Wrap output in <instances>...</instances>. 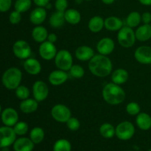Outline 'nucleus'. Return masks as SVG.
<instances>
[{"label": "nucleus", "instance_id": "f257e3e1", "mask_svg": "<svg viewBox=\"0 0 151 151\" xmlns=\"http://www.w3.org/2000/svg\"><path fill=\"white\" fill-rule=\"evenodd\" d=\"M88 69L92 75L98 78H106L111 74L113 64L107 55L98 54L88 61Z\"/></svg>", "mask_w": 151, "mask_h": 151}, {"label": "nucleus", "instance_id": "f03ea898", "mask_svg": "<svg viewBox=\"0 0 151 151\" xmlns=\"http://www.w3.org/2000/svg\"><path fill=\"white\" fill-rule=\"evenodd\" d=\"M103 98L108 104L111 106L119 105L125 100V92L120 85L109 83L103 88L102 91Z\"/></svg>", "mask_w": 151, "mask_h": 151}, {"label": "nucleus", "instance_id": "7ed1b4c3", "mask_svg": "<svg viewBox=\"0 0 151 151\" xmlns=\"http://www.w3.org/2000/svg\"><path fill=\"white\" fill-rule=\"evenodd\" d=\"M22 80V71L16 67L9 68L4 72L1 78L3 85L9 90H16L20 86Z\"/></svg>", "mask_w": 151, "mask_h": 151}, {"label": "nucleus", "instance_id": "20e7f679", "mask_svg": "<svg viewBox=\"0 0 151 151\" xmlns=\"http://www.w3.org/2000/svg\"><path fill=\"white\" fill-rule=\"evenodd\" d=\"M117 40L119 44L124 48L132 47L137 40L135 32L133 28L128 26H123L118 31Z\"/></svg>", "mask_w": 151, "mask_h": 151}, {"label": "nucleus", "instance_id": "39448f33", "mask_svg": "<svg viewBox=\"0 0 151 151\" xmlns=\"http://www.w3.org/2000/svg\"><path fill=\"white\" fill-rule=\"evenodd\" d=\"M55 63L58 69L66 72L69 71L73 65V58L70 52L66 50H59L55 58Z\"/></svg>", "mask_w": 151, "mask_h": 151}, {"label": "nucleus", "instance_id": "423d86ee", "mask_svg": "<svg viewBox=\"0 0 151 151\" xmlns=\"http://www.w3.org/2000/svg\"><path fill=\"white\" fill-rule=\"evenodd\" d=\"M135 134V127L129 121H123L115 128V135L118 139L123 141L129 140Z\"/></svg>", "mask_w": 151, "mask_h": 151}, {"label": "nucleus", "instance_id": "0eeeda50", "mask_svg": "<svg viewBox=\"0 0 151 151\" xmlns=\"http://www.w3.org/2000/svg\"><path fill=\"white\" fill-rule=\"evenodd\" d=\"M51 116L53 119L60 123H66L72 116L70 109L63 104H56L52 108Z\"/></svg>", "mask_w": 151, "mask_h": 151}, {"label": "nucleus", "instance_id": "6e6552de", "mask_svg": "<svg viewBox=\"0 0 151 151\" xmlns=\"http://www.w3.org/2000/svg\"><path fill=\"white\" fill-rule=\"evenodd\" d=\"M16 134L12 127H0V148L8 147L16 140Z\"/></svg>", "mask_w": 151, "mask_h": 151}, {"label": "nucleus", "instance_id": "1a4fd4ad", "mask_svg": "<svg viewBox=\"0 0 151 151\" xmlns=\"http://www.w3.org/2000/svg\"><path fill=\"white\" fill-rule=\"evenodd\" d=\"M13 52L18 58L26 60L30 57L32 50L29 43L24 40H19L13 44Z\"/></svg>", "mask_w": 151, "mask_h": 151}, {"label": "nucleus", "instance_id": "9d476101", "mask_svg": "<svg viewBox=\"0 0 151 151\" xmlns=\"http://www.w3.org/2000/svg\"><path fill=\"white\" fill-rule=\"evenodd\" d=\"M38 52L42 59L45 60H51L55 59L57 54V48L55 46V44L45 41L41 43L38 48Z\"/></svg>", "mask_w": 151, "mask_h": 151}, {"label": "nucleus", "instance_id": "9b49d317", "mask_svg": "<svg viewBox=\"0 0 151 151\" xmlns=\"http://www.w3.org/2000/svg\"><path fill=\"white\" fill-rule=\"evenodd\" d=\"M32 94L35 100L43 102L48 97L49 88L43 81H37L32 85Z\"/></svg>", "mask_w": 151, "mask_h": 151}, {"label": "nucleus", "instance_id": "f8f14e48", "mask_svg": "<svg viewBox=\"0 0 151 151\" xmlns=\"http://www.w3.org/2000/svg\"><path fill=\"white\" fill-rule=\"evenodd\" d=\"M1 119L4 125L13 127L19 122V114L13 108H7L1 111Z\"/></svg>", "mask_w": 151, "mask_h": 151}, {"label": "nucleus", "instance_id": "ddd939ff", "mask_svg": "<svg viewBox=\"0 0 151 151\" xmlns=\"http://www.w3.org/2000/svg\"><path fill=\"white\" fill-rule=\"evenodd\" d=\"M134 58L142 64H151V47L148 46L139 47L134 52Z\"/></svg>", "mask_w": 151, "mask_h": 151}, {"label": "nucleus", "instance_id": "4468645a", "mask_svg": "<svg viewBox=\"0 0 151 151\" xmlns=\"http://www.w3.org/2000/svg\"><path fill=\"white\" fill-rule=\"evenodd\" d=\"M115 48V43L113 39L109 37L103 38L97 44V50L99 54L109 55L111 54Z\"/></svg>", "mask_w": 151, "mask_h": 151}, {"label": "nucleus", "instance_id": "2eb2a0df", "mask_svg": "<svg viewBox=\"0 0 151 151\" xmlns=\"http://www.w3.org/2000/svg\"><path fill=\"white\" fill-rule=\"evenodd\" d=\"M69 75L66 71L57 69L54 70L49 75L48 80L50 84L52 86H60L66 82Z\"/></svg>", "mask_w": 151, "mask_h": 151}, {"label": "nucleus", "instance_id": "dca6fc26", "mask_svg": "<svg viewBox=\"0 0 151 151\" xmlns=\"http://www.w3.org/2000/svg\"><path fill=\"white\" fill-rule=\"evenodd\" d=\"M47 10L45 7H37L32 10L29 15V21L35 25H41L47 19Z\"/></svg>", "mask_w": 151, "mask_h": 151}, {"label": "nucleus", "instance_id": "f3484780", "mask_svg": "<svg viewBox=\"0 0 151 151\" xmlns=\"http://www.w3.org/2000/svg\"><path fill=\"white\" fill-rule=\"evenodd\" d=\"M75 56L81 61H89L94 56V51L88 46H80L75 51Z\"/></svg>", "mask_w": 151, "mask_h": 151}, {"label": "nucleus", "instance_id": "a211bd4d", "mask_svg": "<svg viewBox=\"0 0 151 151\" xmlns=\"http://www.w3.org/2000/svg\"><path fill=\"white\" fill-rule=\"evenodd\" d=\"M24 69L31 75H36L41 72V65L37 59L29 58L24 62Z\"/></svg>", "mask_w": 151, "mask_h": 151}, {"label": "nucleus", "instance_id": "6ab92c4d", "mask_svg": "<svg viewBox=\"0 0 151 151\" xmlns=\"http://www.w3.org/2000/svg\"><path fill=\"white\" fill-rule=\"evenodd\" d=\"M35 144L33 142L27 137H21L17 139L13 143L14 151H32Z\"/></svg>", "mask_w": 151, "mask_h": 151}, {"label": "nucleus", "instance_id": "aec40b11", "mask_svg": "<svg viewBox=\"0 0 151 151\" xmlns=\"http://www.w3.org/2000/svg\"><path fill=\"white\" fill-rule=\"evenodd\" d=\"M136 38L138 41L145 42L151 38V24H143L138 27L135 31Z\"/></svg>", "mask_w": 151, "mask_h": 151}, {"label": "nucleus", "instance_id": "412c9836", "mask_svg": "<svg viewBox=\"0 0 151 151\" xmlns=\"http://www.w3.org/2000/svg\"><path fill=\"white\" fill-rule=\"evenodd\" d=\"M129 79V73L125 69H116L111 73V81L117 85H122L125 83Z\"/></svg>", "mask_w": 151, "mask_h": 151}, {"label": "nucleus", "instance_id": "4be33fe9", "mask_svg": "<svg viewBox=\"0 0 151 151\" xmlns=\"http://www.w3.org/2000/svg\"><path fill=\"white\" fill-rule=\"evenodd\" d=\"M138 128L142 131H148L151 128V116L145 112H140L136 118Z\"/></svg>", "mask_w": 151, "mask_h": 151}, {"label": "nucleus", "instance_id": "5701e85b", "mask_svg": "<svg viewBox=\"0 0 151 151\" xmlns=\"http://www.w3.org/2000/svg\"><path fill=\"white\" fill-rule=\"evenodd\" d=\"M38 108V102L35 99L27 98L22 100L20 103L19 109L24 114H32L36 111Z\"/></svg>", "mask_w": 151, "mask_h": 151}, {"label": "nucleus", "instance_id": "b1692460", "mask_svg": "<svg viewBox=\"0 0 151 151\" xmlns=\"http://www.w3.org/2000/svg\"><path fill=\"white\" fill-rule=\"evenodd\" d=\"M123 27V22L116 16H109L105 19V28L109 31H119Z\"/></svg>", "mask_w": 151, "mask_h": 151}, {"label": "nucleus", "instance_id": "393cba45", "mask_svg": "<svg viewBox=\"0 0 151 151\" xmlns=\"http://www.w3.org/2000/svg\"><path fill=\"white\" fill-rule=\"evenodd\" d=\"M88 27L91 32L94 33L100 32L105 27V20L100 16H93L88 22Z\"/></svg>", "mask_w": 151, "mask_h": 151}, {"label": "nucleus", "instance_id": "a878e982", "mask_svg": "<svg viewBox=\"0 0 151 151\" xmlns=\"http://www.w3.org/2000/svg\"><path fill=\"white\" fill-rule=\"evenodd\" d=\"M48 34V31L44 27L37 25L32 31V38L35 41L41 44L47 41Z\"/></svg>", "mask_w": 151, "mask_h": 151}, {"label": "nucleus", "instance_id": "bb28decb", "mask_svg": "<svg viewBox=\"0 0 151 151\" xmlns=\"http://www.w3.org/2000/svg\"><path fill=\"white\" fill-rule=\"evenodd\" d=\"M65 22L66 20L64 17V12L57 11V10L51 15L49 19V23L50 26L55 29H58L63 27Z\"/></svg>", "mask_w": 151, "mask_h": 151}, {"label": "nucleus", "instance_id": "cd10ccee", "mask_svg": "<svg viewBox=\"0 0 151 151\" xmlns=\"http://www.w3.org/2000/svg\"><path fill=\"white\" fill-rule=\"evenodd\" d=\"M64 17L66 22L72 25L78 24L81 21V13L74 8L67 9L64 12Z\"/></svg>", "mask_w": 151, "mask_h": 151}, {"label": "nucleus", "instance_id": "c85d7f7f", "mask_svg": "<svg viewBox=\"0 0 151 151\" xmlns=\"http://www.w3.org/2000/svg\"><path fill=\"white\" fill-rule=\"evenodd\" d=\"M126 25L131 28L138 27L142 22V15L137 11H133L126 18Z\"/></svg>", "mask_w": 151, "mask_h": 151}, {"label": "nucleus", "instance_id": "c756f323", "mask_svg": "<svg viewBox=\"0 0 151 151\" xmlns=\"http://www.w3.org/2000/svg\"><path fill=\"white\" fill-rule=\"evenodd\" d=\"M44 131L41 127H35L32 128L29 134V139L34 144H39L44 139Z\"/></svg>", "mask_w": 151, "mask_h": 151}, {"label": "nucleus", "instance_id": "7c9ffc66", "mask_svg": "<svg viewBox=\"0 0 151 151\" xmlns=\"http://www.w3.org/2000/svg\"><path fill=\"white\" fill-rule=\"evenodd\" d=\"M100 134L106 139H111L115 135V128L109 122H106L100 127Z\"/></svg>", "mask_w": 151, "mask_h": 151}, {"label": "nucleus", "instance_id": "2f4dec72", "mask_svg": "<svg viewBox=\"0 0 151 151\" xmlns=\"http://www.w3.org/2000/svg\"><path fill=\"white\" fill-rule=\"evenodd\" d=\"M32 6V0H16L14 4L15 10L19 13H25Z\"/></svg>", "mask_w": 151, "mask_h": 151}, {"label": "nucleus", "instance_id": "473e14b6", "mask_svg": "<svg viewBox=\"0 0 151 151\" xmlns=\"http://www.w3.org/2000/svg\"><path fill=\"white\" fill-rule=\"evenodd\" d=\"M71 143L65 139H58L55 142L53 146V151H71Z\"/></svg>", "mask_w": 151, "mask_h": 151}, {"label": "nucleus", "instance_id": "72a5a7b5", "mask_svg": "<svg viewBox=\"0 0 151 151\" xmlns=\"http://www.w3.org/2000/svg\"><path fill=\"white\" fill-rule=\"evenodd\" d=\"M69 73L70 75L74 78L76 79H80L82 78L85 75V70H84L83 67L81 66V65L78 64H73L72 67L69 69Z\"/></svg>", "mask_w": 151, "mask_h": 151}, {"label": "nucleus", "instance_id": "f704fd0d", "mask_svg": "<svg viewBox=\"0 0 151 151\" xmlns=\"http://www.w3.org/2000/svg\"><path fill=\"white\" fill-rule=\"evenodd\" d=\"M13 130L16 135L18 136H23L25 135L28 132L29 130V126L27 123L25 122H18L16 125L13 126Z\"/></svg>", "mask_w": 151, "mask_h": 151}, {"label": "nucleus", "instance_id": "c9c22d12", "mask_svg": "<svg viewBox=\"0 0 151 151\" xmlns=\"http://www.w3.org/2000/svg\"><path fill=\"white\" fill-rule=\"evenodd\" d=\"M29 94H30V92H29V88L25 86L20 85L16 88V95L19 100H24L29 98Z\"/></svg>", "mask_w": 151, "mask_h": 151}, {"label": "nucleus", "instance_id": "e433bc0d", "mask_svg": "<svg viewBox=\"0 0 151 151\" xmlns=\"http://www.w3.org/2000/svg\"><path fill=\"white\" fill-rule=\"evenodd\" d=\"M125 110L129 115L137 116L141 112V107L139 103H136V102H131L126 106Z\"/></svg>", "mask_w": 151, "mask_h": 151}, {"label": "nucleus", "instance_id": "4c0bfd02", "mask_svg": "<svg viewBox=\"0 0 151 151\" xmlns=\"http://www.w3.org/2000/svg\"><path fill=\"white\" fill-rule=\"evenodd\" d=\"M66 123L67 128H69L70 131H78L80 128V127H81V122H80V121L78 120L77 118L72 117V116L68 119V121Z\"/></svg>", "mask_w": 151, "mask_h": 151}, {"label": "nucleus", "instance_id": "58836bf2", "mask_svg": "<svg viewBox=\"0 0 151 151\" xmlns=\"http://www.w3.org/2000/svg\"><path fill=\"white\" fill-rule=\"evenodd\" d=\"M22 20V13L14 10L9 16V21L12 24H17Z\"/></svg>", "mask_w": 151, "mask_h": 151}, {"label": "nucleus", "instance_id": "ea45409f", "mask_svg": "<svg viewBox=\"0 0 151 151\" xmlns=\"http://www.w3.org/2000/svg\"><path fill=\"white\" fill-rule=\"evenodd\" d=\"M55 7L57 11L65 12L67 10L68 1L67 0H56L55 2Z\"/></svg>", "mask_w": 151, "mask_h": 151}, {"label": "nucleus", "instance_id": "a19ab883", "mask_svg": "<svg viewBox=\"0 0 151 151\" xmlns=\"http://www.w3.org/2000/svg\"><path fill=\"white\" fill-rule=\"evenodd\" d=\"M12 5V0H0V12L8 11Z\"/></svg>", "mask_w": 151, "mask_h": 151}, {"label": "nucleus", "instance_id": "79ce46f5", "mask_svg": "<svg viewBox=\"0 0 151 151\" xmlns=\"http://www.w3.org/2000/svg\"><path fill=\"white\" fill-rule=\"evenodd\" d=\"M142 22L143 24H150L151 13L150 12H145L142 14Z\"/></svg>", "mask_w": 151, "mask_h": 151}, {"label": "nucleus", "instance_id": "37998d69", "mask_svg": "<svg viewBox=\"0 0 151 151\" xmlns=\"http://www.w3.org/2000/svg\"><path fill=\"white\" fill-rule=\"evenodd\" d=\"M37 7H45L50 3V0H32Z\"/></svg>", "mask_w": 151, "mask_h": 151}, {"label": "nucleus", "instance_id": "c03bdc74", "mask_svg": "<svg viewBox=\"0 0 151 151\" xmlns=\"http://www.w3.org/2000/svg\"><path fill=\"white\" fill-rule=\"evenodd\" d=\"M57 40H58V35H56L55 33L48 34V37H47V41H50V42L55 44V43L57 41Z\"/></svg>", "mask_w": 151, "mask_h": 151}, {"label": "nucleus", "instance_id": "a18cd8bd", "mask_svg": "<svg viewBox=\"0 0 151 151\" xmlns=\"http://www.w3.org/2000/svg\"><path fill=\"white\" fill-rule=\"evenodd\" d=\"M140 3L143 5L150 6L151 5V0H139Z\"/></svg>", "mask_w": 151, "mask_h": 151}, {"label": "nucleus", "instance_id": "49530a36", "mask_svg": "<svg viewBox=\"0 0 151 151\" xmlns=\"http://www.w3.org/2000/svg\"><path fill=\"white\" fill-rule=\"evenodd\" d=\"M103 3L106 4H111L115 1V0H101Z\"/></svg>", "mask_w": 151, "mask_h": 151}, {"label": "nucleus", "instance_id": "de8ad7c7", "mask_svg": "<svg viewBox=\"0 0 151 151\" xmlns=\"http://www.w3.org/2000/svg\"><path fill=\"white\" fill-rule=\"evenodd\" d=\"M83 1H84V0H75L76 3H78V4H81L83 2Z\"/></svg>", "mask_w": 151, "mask_h": 151}, {"label": "nucleus", "instance_id": "09e8293b", "mask_svg": "<svg viewBox=\"0 0 151 151\" xmlns=\"http://www.w3.org/2000/svg\"><path fill=\"white\" fill-rule=\"evenodd\" d=\"M1 151H9V150H8V148H7V147H3L2 150H1Z\"/></svg>", "mask_w": 151, "mask_h": 151}, {"label": "nucleus", "instance_id": "8fccbe9b", "mask_svg": "<svg viewBox=\"0 0 151 151\" xmlns=\"http://www.w3.org/2000/svg\"><path fill=\"white\" fill-rule=\"evenodd\" d=\"M1 114V106H0V114Z\"/></svg>", "mask_w": 151, "mask_h": 151}, {"label": "nucleus", "instance_id": "3c124183", "mask_svg": "<svg viewBox=\"0 0 151 151\" xmlns=\"http://www.w3.org/2000/svg\"><path fill=\"white\" fill-rule=\"evenodd\" d=\"M84 1H93V0H84Z\"/></svg>", "mask_w": 151, "mask_h": 151}, {"label": "nucleus", "instance_id": "603ef678", "mask_svg": "<svg viewBox=\"0 0 151 151\" xmlns=\"http://www.w3.org/2000/svg\"><path fill=\"white\" fill-rule=\"evenodd\" d=\"M148 151H151V148H150V150H149Z\"/></svg>", "mask_w": 151, "mask_h": 151}]
</instances>
